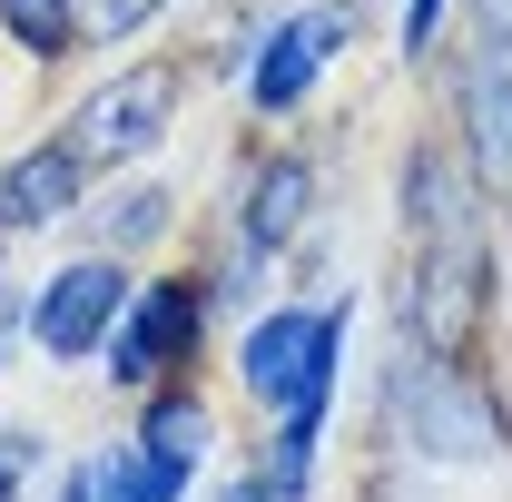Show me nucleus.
Wrapping results in <instances>:
<instances>
[{
    "instance_id": "f3484780",
    "label": "nucleus",
    "mask_w": 512,
    "mask_h": 502,
    "mask_svg": "<svg viewBox=\"0 0 512 502\" xmlns=\"http://www.w3.org/2000/svg\"><path fill=\"white\" fill-rule=\"evenodd\" d=\"M217 502H276V493H266V483H237V493H217Z\"/></svg>"
},
{
    "instance_id": "7ed1b4c3",
    "label": "nucleus",
    "mask_w": 512,
    "mask_h": 502,
    "mask_svg": "<svg viewBox=\"0 0 512 502\" xmlns=\"http://www.w3.org/2000/svg\"><path fill=\"white\" fill-rule=\"evenodd\" d=\"M335 355H345V315H266L247 335V384L266 404H325V384H335Z\"/></svg>"
},
{
    "instance_id": "0eeeda50",
    "label": "nucleus",
    "mask_w": 512,
    "mask_h": 502,
    "mask_svg": "<svg viewBox=\"0 0 512 502\" xmlns=\"http://www.w3.org/2000/svg\"><path fill=\"white\" fill-rule=\"evenodd\" d=\"M355 30V10H296L276 40H266V60H256V109H286V99H306V79L325 69V50Z\"/></svg>"
},
{
    "instance_id": "dca6fc26",
    "label": "nucleus",
    "mask_w": 512,
    "mask_h": 502,
    "mask_svg": "<svg viewBox=\"0 0 512 502\" xmlns=\"http://www.w3.org/2000/svg\"><path fill=\"white\" fill-rule=\"evenodd\" d=\"M434 10H444V0H414V10H404V50H414V60H424V40H434Z\"/></svg>"
},
{
    "instance_id": "9d476101",
    "label": "nucleus",
    "mask_w": 512,
    "mask_h": 502,
    "mask_svg": "<svg viewBox=\"0 0 512 502\" xmlns=\"http://www.w3.org/2000/svg\"><path fill=\"white\" fill-rule=\"evenodd\" d=\"M197 453H207V414H197V404H158V414H148V463H138L148 502H178V493H188Z\"/></svg>"
},
{
    "instance_id": "2eb2a0df",
    "label": "nucleus",
    "mask_w": 512,
    "mask_h": 502,
    "mask_svg": "<svg viewBox=\"0 0 512 502\" xmlns=\"http://www.w3.org/2000/svg\"><path fill=\"white\" fill-rule=\"evenodd\" d=\"M158 0H89V20H99V40H128L138 20H148Z\"/></svg>"
},
{
    "instance_id": "4468645a",
    "label": "nucleus",
    "mask_w": 512,
    "mask_h": 502,
    "mask_svg": "<svg viewBox=\"0 0 512 502\" xmlns=\"http://www.w3.org/2000/svg\"><path fill=\"white\" fill-rule=\"evenodd\" d=\"M89 502H148L138 463H89Z\"/></svg>"
},
{
    "instance_id": "f8f14e48",
    "label": "nucleus",
    "mask_w": 512,
    "mask_h": 502,
    "mask_svg": "<svg viewBox=\"0 0 512 502\" xmlns=\"http://www.w3.org/2000/svg\"><path fill=\"white\" fill-rule=\"evenodd\" d=\"M0 30L30 40L40 60H60V50H69V0H0Z\"/></svg>"
},
{
    "instance_id": "1a4fd4ad",
    "label": "nucleus",
    "mask_w": 512,
    "mask_h": 502,
    "mask_svg": "<svg viewBox=\"0 0 512 502\" xmlns=\"http://www.w3.org/2000/svg\"><path fill=\"white\" fill-rule=\"evenodd\" d=\"M69 197H79V158L69 148H30L0 168V227H50Z\"/></svg>"
},
{
    "instance_id": "423d86ee",
    "label": "nucleus",
    "mask_w": 512,
    "mask_h": 502,
    "mask_svg": "<svg viewBox=\"0 0 512 502\" xmlns=\"http://www.w3.org/2000/svg\"><path fill=\"white\" fill-rule=\"evenodd\" d=\"M463 128H473V168L512 207V40L483 20V50L463 60Z\"/></svg>"
},
{
    "instance_id": "20e7f679",
    "label": "nucleus",
    "mask_w": 512,
    "mask_h": 502,
    "mask_svg": "<svg viewBox=\"0 0 512 502\" xmlns=\"http://www.w3.org/2000/svg\"><path fill=\"white\" fill-rule=\"evenodd\" d=\"M168 109H178V69H128V79H109L89 109H79V168L89 158H138V148H158V128H168Z\"/></svg>"
},
{
    "instance_id": "f03ea898",
    "label": "nucleus",
    "mask_w": 512,
    "mask_h": 502,
    "mask_svg": "<svg viewBox=\"0 0 512 502\" xmlns=\"http://www.w3.org/2000/svg\"><path fill=\"white\" fill-rule=\"evenodd\" d=\"M384 434L404 443V453L473 463V453H493V443H503V424H493V404H483L473 384H453V365L404 355V365L384 375Z\"/></svg>"
},
{
    "instance_id": "39448f33",
    "label": "nucleus",
    "mask_w": 512,
    "mask_h": 502,
    "mask_svg": "<svg viewBox=\"0 0 512 502\" xmlns=\"http://www.w3.org/2000/svg\"><path fill=\"white\" fill-rule=\"evenodd\" d=\"M128 306V276L109 266V256H79V266H60L50 286H40V345L50 355H89V345H109V325H119Z\"/></svg>"
},
{
    "instance_id": "6e6552de",
    "label": "nucleus",
    "mask_w": 512,
    "mask_h": 502,
    "mask_svg": "<svg viewBox=\"0 0 512 502\" xmlns=\"http://www.w3.org/2000/svg\"><path fill=\"white\" fill-rule=\"evenodd\" d=\"M178 335H197V296H188V286H158V296H148V306L119 325V345H109V375H119V384H148L158 365H168V345H178Z\"/></svg>"
},
{
    "instance_id": "f257e3e1",
    "label": "nucleus",
    "mask_w": 512,
    "mask_h": 502,
    "mask_svg": "<svg viewBox=\"0 0 512 502\" xmlns=\"http://www.w3.org/2000/svg\"><path fill=\"white\" fill-rule=\"evenodd\" d=\"M404 217H414V276H404V315L414 335L444 355L483 325V207L463 188L444 148H414L404 158Z\"/></svg>"
},
{
    "instance_id": "9b49d317",
    "label": "nucleus",
    "mask_w": 512,
    "mask_h": 502,
    "mask_svg": "<svg viewBox=\"0 0 512 502\" xmlns=\"http://www.w3.org/2000/svg\"><path fill=\"white\" fill-rule=\"evenodd\" d=\"M306 197H316V168L306 158H276L247 197V247H276V237H296V217H306Z\"/></svg>"
},
{
    "instance_id": "ddd939ff",
    "label": "nucleus",
    "mask_w": 512,
    "mask_h": 502,
    "mask_svg": "<svg viewBox=\"0 0 512 502\" xmlns=\"http://www.w3.org/2000/svg\"><path fill=\"white\" fill-rule=\"evenodd\" d=\"M158 227H168V197L158 188H128L119 217H109V237H158Z\"/></svg>"
}]
</instances>
